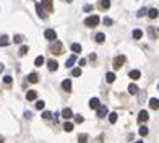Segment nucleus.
<instances>
[{"label": "nucleus", "mask_w": 159, "mask_h": 143, "mask_svg": "<svg viewBox=\"0 0 159 143\" xmlns=\"http://www.w3.org/2000/svg\"><path fill=\"white\" fill-rule=\"evenodd\" d=\"M99 16L98 15H91V16H88V18H86L85 20V25L86 26H90V28H94V26H98L99 25Z\"/></svg>", "instance_id": "nucleus-1"}, {"label": "nucleus", "mask_w": 159, "mask_h": 143, "mask_svg": "<svg viewBox=\"0 0 159 143\" xmlns=\"http://www.w3.org/2000/svg\"><path fill=\"white\" fill-rule=\"evenodd\" d=\"M44 36H45L47 41H55V39H57V33H55L54 29H45Z\"/></svg>", "instance_id": "nucleus-2"}, {"label": "nucleus", "mask_w": 159, "mask_h": 143, "mask_svg": "<svg viewBox=\"0 0 159 143\" xmlns=\"http://www.w3.org/2000/svg\"><path fill=\"white\" fill-rule=\"evenodd\" d=\"M125 63V55H119L114 59V68L117 70V68H120V67Z\"/></svg>", "instance_id": "nucleus-3"}, {"label": "nucleus", "mask_w": 159, "mask_h": 143, "mask_svg": "<svg viewBox=\"0 0 159 143\" xmlns=\"http://www.w3.org/2000/svg\"><path fill=\"white\" fill-rule=\"evenodd\" d=\"M36 11H37V16H39V18H42V20L47 18V13L44 11V7L41 5V3H36Z\"/></svg>", "instance_id": "nucleus-4"}, {"label": "nucleus", "mask_w": 159, "mask_h": 143, "mask_svg": "<svg viewBox=\"0 0 159 143\" xmlns=\"http://www.w3.org/2000/svg\"><path fill=\"white\" fill-rule=\"evenodd\" d=\"M50 51L54 52V54H57V55H59V54H62V44H60L59 41H54V46H52V49H50Z\"/></svg>", "instance_id": "nucleus-5"}, {"label": "nucleus", "mask_w": 159, "mask_h": 143, "mask_svg": "<svg viewBox=\"0 0 159 143\" xmlns=\"http://www.w3.org/2000/svg\"><path fill=\"white\" fill-rule=\"evenodd\" d=\"M107 114H109V111H107V107L106 106H101L99 109H98V117L99 119H104Z\"/></svg>", "instance_id": "nucleus-6"}, {"label": "nucleus", "mask_w": 159, "mask_h": 143, "mask_svg": "<svg viewBox=\"0 0 159 143\" xmlns=\"http://www.w3.org/2000/svg\"><path fill=\"white\" fill-rule=\"evenodd\" d=\"M47 68H49L50 72H55L57 68H59V63H57L54 59H50V60H47Z\"/></svg>", "instance_id": "nucleus-7"}, {"label": "nucleus", "mask_w": 159, "mask_h": 143, "mask_svg": "<svg viewBox=\"0 0 159 143\" xmlns=\"http://www.w3.org/2000/svg\"><path fill=\"white\" fill-rule=\"evenodd\" d=\"M90 107H91V109H99V107H101L99 99H98V98H91V99H90Z\"/></svg>", "instance_id": "nucleus-8"}, {"label": "nucleus", "mask_w": 159, "mask_h": 143, "mask_svg": "<svg viewBox=\"0 0 159 143\" xmlns=\"http://www.w3.org/2000/svg\"><path fill=\"white\" fill-rule=\"evenodd\" d=\"M62 117L65 119V120H68V119L73 117V112H71V109H68V107H65L63 111H62Z\"/></svg>", "instance_id": "nucleus-9"}, {"label": "nucleus", "mask_w": 159, "mask_h": 143, "mask_svg": "<svg viewBox=\"0 0 159 143\" xmlns=\"http://www.w3.org/2000/svg\"><path fill=\"white\" fill-rule=\"evenodd\" d=\"M149 119V116H148V112H146V111H140V114H138V122H146V120H148Z\"/></svg>", "instance_id": "nucleus-10"}, {"label": "nucleus", "mask_w": 159, "mask_h": 143, "mask_svg": "<svg viewBox=\"0 0 159 143\" xmlns=\"http://www.w3.org/2000/svg\"><path fill=\"white\" fill-rule=\"evenodd\" d=\"M75 62H76V55H70L68 59H67V62H65V67H67V68H71V67L75 65Z\"/></svg>", "instance_id": "nucleus-11"}, {"label": "nucleus", "mask_w": 159, "mask_h": 143, "mask_svg": "<svg viewBox=\"0 0 159 143\" xmlns=\"http://www.w3.org/2000/svg\"><path fill=\"white\" fill-rule=\"evenodd\" d=\"M41 5L44 7V8H47V11H52V10H54L52 0H42V2H41Z\"/></svg>", "instance_id": "nucleus-12"}, {"label": "nucleus", "mask_w": 159, "mask_h": 143, "mask_svg": "<svg viewBox=\"0 0 159 143\" xmlns=\"http://www.w3.org/2000/svg\"><path fill=\"white\" fill-rule=\"evenodd\" d=\"M36 98H37V91H34V90H29V91L26 93V99L28 101H34Z\"/></svg>", "instance_id": "nucleus-13"}, {"label": "nucleus", "mask_w": 159, "mask_h": 143, "mask_svg": "<svg viewBox=\"0 0 159 143\" xmlns=\"http://www.w3.org/2000/svg\"><path fill=\"white\" fill-rule=\"evenodd\" d=\"M149 106H151V109H154V111L159 109V99L158 98H151V99H149Z\"/></svg>", "instance_id": "nucleus-14"}, {"label": "nucleus", "mask_w": 159, "mask_h": 143, "mask_svg": "<svg viewBox=\"0 0 159 143\" xmlns=\"http://www.w3.org/2000/svg\"><path fill=\"white\" fill-rule=\"evenodd\" d=\"M128 77L132 78V80H138V78L141 77V72H140V70H132L128 73Z\"/></svg>", "instance_id": "nucleus-15"}, {"label": "nucleus", "mask_w": 159, "mask_h": 143, "mask_svg": "<svg viewBox=\"0 0 159 143\" xmlns=\"http://www.w3.org/2000/svg\"><path fill=\"white\" fill-rule=\"evenodd\" d=\"M94 39H96V42H98V44H102V42L106 41V34H104V33H98Z\"/></svg>", "instance_id": "nucleus-16"}, {"label": "nucleus", "mask_w": 159, "mask_h": 143, "mask_svg": "<svg viewBox=\"0 0 159 143\" xmlns=\"http://www.w3.org/2000/svg\"><path fill=\"white\" fill-rule=\"evenodd\" d=\"M28 82H29V83H37V82H39L37 73H29V75H28Z\"/></svg>", "instance_id": "nucleus-17"}, {"label": "nucleus", "mask_w": 159, "mask_h": 143, "mask_svg": "<svg viewBox=\"0 0 159 143\" xmlns=\"http://www.w3.org/2000/svg\"><path fill=\"white\" fill-rule=\"evenodd\" d=\"M62 88H63L65 91H70V90H71V82H70L68 78H67V80H63V82H62Z\"/></svg>", "instance_id": "nucleus-18"}, {"label": "nucleus", "mask_w": 159, "mask_h": 143, "mask_svg": "<svg viewBox=\"0 0 159 143\" xmlns=\"http://www.w3.org/2000/svg\"><path fill=\"white\" fill-rule=\"evenodd\" d=\"M10 44V39H8V36H0V46L5 47Z\"/></svg>", "instance_id": "nucleus-19"}, {"label": "nucleus", "mask_w": 159, "mask_h": 143, "mask_svg": "<svg viewBox=\"0 0 159 143\" xmlns=\"http://www.w3.org/2000/svg\"><path fill=\"white\" fill-rule=\"evenodd\" d=\"M132 36H133V39H141V36H143V31H141V29H133Z\"/></svg>", "instance_id": "nucleus-20"}, {"label": "nucleus", "mask_w": 159, "mask_h": 143, "mask_svg": "<svg viewBox=\"0 0 159 143\" xmlns=\"http://www.w3.org/2000/svg\"><path fill=\"white\" fill-rule=\"evenodd\" d=\"M138 91H140V90H138V86H136L135 83H132V85L128 86V93H130V94H136Z\"/></svg>", "instance_id": "nucleus-21"}, {"label": "nucleus", "mask_w": 159, "mask_h": 143, "mask_svg": "<svg viewBox=\"0 0 159 143\" xmlns=\"http://www.w3.org/2000/svg\"><path fill=\"white\" fill-rule=\"evenodd\" d=\"M63 130H65V132H71V130H73V124L68 122V120H65V124H63Z\"/></svg>", "instance_id": "nucleus-22"}, {"label": "nucleus", "mask_w": 159, "mask_h": 143, "mask_svg": "<svg viewBox=\"0 0 159 143\" xmlns=\"http://www.w3.org/2000/svg\"><path fill=\"white\" fill-rule=\"evenodd\" d=\"M158 15H159L158 8H151V10L148 11V16H149V18H158Z\"/></svg>", "instance_id": "nucleus-23"}, {"label": "nucleus", "mask_w": 159, "mask_h": 143, "mask_svg": "<svg viewBox=\"0 0 159 143\" xmlns=\"http://www.w3.org/2000/svg\"><path fill=\"white\" fill-rule=\"evenodd\" d=\"M106 80H107V83H114V82H115V73L109 72V73L106 75Z\"/></svg>", "instance_id": "nucleus-24"}, {"label": "nucleus", "mask_w": 159, "mask_h": 143, "mask_svg": "<svg viewBox=\"0 0 159 143\" xmlns=\"http://www.w3.org/2000/svg\"><path fill=\"white\" fill-rule=\"evenodd\" d=\"M42 63H44V57H42V55H37V57L34 59V65H36V67H41Z\"/></svg>", "instance_id": "nucleus-25"}, {"label": "nucleus", "mask_w": 159, "mask_h": 143, "mask_svg": "<svg viewBox=\"0 0 159 143\" xmlns=\"http://www.w3.org/2000/svg\"><path fill=\"white\" fill-rule=\"evenodd\" d=\"M110 7V0H101V8L102 10H107Z\"/></svg>", "instance_id": "nucleus-26"}, {"label": "nucleus", "mask_w": 159, "mask_h": 143, "mask_svg": "<svg viewBox=\"0 0 159 143\" xmlns=\"http://www.w3.org/2000/svg\"><path fill=\"white\" fill-rule=\"evenodd\" d=\"M71 51L75 52V54H78V52H81V44H71Z\"/></svg>", "instance_id": "nucleus-27"}, {"label": "nucleus", "mask_w": 159, "mask_h": 143, "mask_svg": "<svg viewBox=\"0 0 159 143\" xmlns=\"http://www.w3.org/2000/svg\"><path fill=\"white\" fill-rule=\"evenodd\" d=\"M78 143H88V135H86V133H81L78 137Z\"/></svg>", "instance_id": "nucleus-28"}, {"label": "nucleus", "mask_w": 159, "mask_h": 143, "mask_svg": "<svg viewBox=\"0 0 159 143\" xmlns=\"http://www.w3.org/2000/svg\"><path fill=\"white\" fill-rule=\"evenodd\" d=\"M138 132H140V135H141V137H146V135H148V127H144V125H141Z\"/></svg>", "instance_id": "nucleus-29"}, {"label": "nucleus", "mask_w": 159, "mask_h": 143, "mask_svg": "<svg viewBox=\"0 0 159 143\" xmlns=\"http://www.w3.org/2000/svg\"><path fill=\"white\" fill-rule=\"evenodd\" d=\"M44 107H45V102L44 101H36V109H37V111H42Z\"/></svg>", "instance_id": "nucleus-30"}, {"label": "nucleus", "mask_w": 159, "mask_h": 143, "mask_svg": "<svg viewBox=\"0 0 159 143\" xmlns=\"http://www.w3.org/2000/svg\"><path fill=\"white\" fill-rule=\"evenodd\" d=\"M109 122H110V124H115V122H117V114H115V112H110V114H109Z\"/></svg>", "instance_id": "nucleus-31"}, {"label": "nucleus", "mask_w": 159, "mask_h": 143, "mask_svg": "<svg viewBox=\"0 0 159 143\" xmlns=\"http://www.w3.org/2000/svg\"><path fill=\"white\" fill-rule=\"evenodd\" d=\"M148 11H149V10H146V8H140L138 13H136V16H138V18H141V16H144Z\"/></svg>", "instance_id": "nucleus-32"}, {"label": "nucleus", "mask_w": 159, "mask_h": 143, "mask_svg": "<svg viewBox=\"0 0 159 143\" xmlns=\"http://www.w3.org/2000/svg\"><path fill=\"white\" fill-rule=\"evenodd\" d=\"M71 75H73V77H81V68H73V70H71Z\"/></svg>", "instance_id": "nucleus-33"}, {"label": "nucleus", "mask_w": 159, "mask_h": 143, "mask_svg": "<svg viewBox=\"0 0 159 143\" xmlns=\"http://www.w3.org/2000/svg\"><path fill=\"white\" fill-rule=\"evenodd\" d=\"M42 117H44L45 120H50V119H52V114H50L49 111H44V112H42Z\"/></svg>", "instance_id": "nucleus-34"}, {"label": "nucleus", "mask_w": 159, "mask_h": 143, "mask_svg": "<svg viewBox=\"0 0 159 143\" xmlns=\"http://www.w3.org/2000/svg\"><path fill=\"white\" fill-rule=\"evenodd\" d=\"M13 41H15L16 44H20V42H23V36H21V34H16L15 37H13Z\"/></svg>", "instance_id": "nucleus-35"}, {"label": "nucleus", "mask_w": 159, "mask_h": 143, "mask_svg": "<svg viewBox=\"0 0 159 143\" xmlns=\"http://www.w3.org/2000/svg\"><path fill=\"white\" fill-rule=\"evenodd\" d=\"M28 54V46H21L20 49V55H26Z\"/></svg>", "instance_id": "nucleus-36"}, {"label": "nucleus", "mask_w": 159, "mask_h": 143, "mask_svg": "<svg viewBox=\"0 0 159 143\" xmlns=\"http://www.w3.org/2000/svg\"><path fill=\"white\" fill-rule=\"evenodd\" d=\"M83 120H85V119H83V116H80V114H78V116H75V122H76V124H81Z\"/></svg>", "instance_id": "nucleus-37"}, {"label": "nucleus", "mask_w": 159, "mask_h": 143, "mask_svg": "<svg viewBox=\"0 0 159 143\" xmlns=\"http://www.w3.org/2000/svg\"><path fill=\"white\" fill-rule=\"evenodd\" d=\"M3 82H5L7 85H10V83H11V77H10V75H5V77H3Z\"/></svg>", "instance_id": "nucleus-38"}, {"label": "nucleus", "mask_w": 159, "mask_h": 143, "mask_svg": "<svg viewBox=\"0 0 159 143\" xmlns=\"http://www.w3.org/2000/svg\"><path fill=\"white\" fill-rule=\"evenodd\" d=\"M102 23H104V25H107V26H110V25H112V20H110V18H104V20H102Z\"/></svg>", "instance_id": "nucleus-39"}, {"label": "nucleus", "mask_w": 159, "mask_h": 143, "mask_svg": "<svg viewBox=\"0 0 159 143\" xmlns=\"http://www.w3.org/2000/svg\"><path fill=\"white\" fill-rule=\"evenodd\" d=\"M31 117H33V114H31L29 111H26V112H25V119H28V120H29Z\"/></svg>", "instance_id": "nucleus-40"}, {"label": "nucleus", "mask_w": 159, "mask_h": 143, "mask_svg": "<svg viewBox=\"0 0 159 143\" xmlns=\"http://www.w3.org/2000/svg\"><path fill=\"white\" fill-rule=\"evenodd\" d=\"M93 10V5H85V11H91Z\"/></svg>", "instance_id": "nucleus-41"}, {"label": "nucleus", "mask_w": 159, "mask_h": 143, "mask_svg": "<svg viewBox=\"0 0 159 143\" xmlns=\"http://www.w3.org/2000/svg\"><path fill=\"white\" fill-rule=\"evenodd\" d=\"M85 63H86V59H81V60H80V67L85 65Z\"/></svg>", "instance_id": "nucleus-42"}, {"label": "nucleus", "mask_w": 159, "mask_h": 143, "mask_svg": "<svg viewBox=\"0 0 159 143\" xmlns=\"http://www.w3.org/2000/svg\"><path fill=\"white\" fill-rule=\"evenodd\" d=\"M5 70V65H3V63H0V72H3Z\"/></svg>", "instance_id": "nucleus-43"}, {"label": "nucleus", "mask_w": 159, "mask_h": 143, "mask_svg": "<svg viewBox=\"0 0 159 143\" xmlns=\"http://www.w3.org/2000/svg\"><path fill=\"white\" fill-rule=\"evenodd\" d=\"M0 143H3V137H0Z\"/></svg>", "instance_id": "nucleus-44"}, {"label": "nucleus", "mask_w": 159, "mask_h": 143, "mask_svg": "<svg viewBox=\"0 0 159 143\" xmlns=\"http://www.w3.org/2000/svg\"><path fill=\"white\" fill-rule=\"evenodd\" d=\"M135 143H143V142H141V140H138V142H135Z\"/></svg>", "instance_id": "nucleus-45"}, {"label": "nucleus", "mask_w": 159, "mask_h": 143, "mask_svg": "<svg viewBox=\"0 0 159 143\" xmlns=\"http://www.w3.org/2000/svg\"><path fill=\"white\" fill-rule=\"evenodd\" d=\"M67 2H68V3H71V2H73V0H67Z\"/></svg>", "instance_id": "nucleus-46"}, {"label": "nucleus", "mask_w": 159, "mask_h": 143, "mask_svg": "<svg viewBox=\"0 0 159 143\" xmlns=\"http://www.w3.org/2000/svg\"><path fill=\"white\" fill-rule=\"evenodd\" d=\"M158 88H159V85H158Z\"/></svg>", "instance_id": "nucleus-47"}]
</instances>
